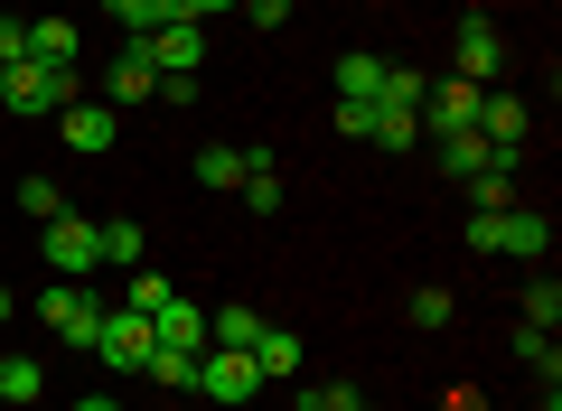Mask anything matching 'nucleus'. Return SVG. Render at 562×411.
Segmentation results:
<instances>
[{
    "mask_svg": "<svg viewBox=\"0 0 562 411\" xmlns=\"http://www.w3.org/2000/svg\"><path fill=\"white\" fill-rule=\"evenodd\" d=\"M0 103H10V113L20 122H57L66 103H76V66H0Z\"/></svg>",
    "mask_w": 562,
    "mask_h": 411,
    "instance_id": "obj_1",
    "label": "nucleus"
},
{
    "mask_svg": "<svg viewBox=\"0 0 562 411\" xmlns=\"http://www.w3.org/2000/svg\"><path fill=\"white\" fill-rule=\"evenodd\" d=\"M188 392H206V402L244 411V402L262 392V365H254V355H235V346H206V355H198V384H188Z\"/></svg>",
    "mask_w": 562,
    "mask_h": 411,
    "instance_id": "obj_2",
    "label": "nucleus"
},
{
    "mask_svg": "<svg viewBox=\"0 0 562 411\" xmlns=\"http://www.w3.org/2000/svg\"><path fill=\"white\" fill-rule=\"evenodd\" d=\"M38 235H47V272H57V281H85V272L103 262V243H94V216H76V206H66V216H47Z\"/></svg>",
    "mask_w": 562,
    "mask_h": 411,
    "instance_id": "obj_3",
    "label": "nucleus"
},
{
    "mask_svg": "<svg viewBox=\"0 0 562 411\" xmlns=\"http://www.w3.org/2000/svg\"><path fill=\"white\" fill-rule=\"evenodd\" d=\"M150 346H160V336H150V318H140V309H103V328H94V365L140 374V365H150Z\"/></svg>",
    "mask_w": 562,
    "mask_h": 411,
    "instance_id": "obj_4",
    "label": "nucleus"
},
{
    "mask_svg": "<svg viewBox=\"0 0 562 411\" xmlns=\"http://www.w3.org/2000/svg\"><path fill=\"white\" fill-rule=\"evenodd\" d=\"M38 318H47V328H57L66 346H76V355H94V328H103V299H85V281H57V290L38 299Z\"/></svg>",
    "mask_w": 562,
    "mask_h": 411,
    "instance_id": "obj_5",
    "label": "nucleus"
},
{
    "mask_svg": "<svg viewBox=\"0 0 562 411\" xmlns=\"http://www.w3.org/2000/svg\"><path fill=\"white\" fill-rule=\"evenodd\" d=\"M57 140H66V150H76V159H103V150H113V140H122V113H113V103H66V113H57Z\"/></svg>",
    "mask_w": 562,
    "mask_h": 411,
    "instance_id": "obj_6",
    "label": "nucleus"
},
{
    "mask_svg": "<svg viewBox=\"0 0 562 411\" xmlns=\"http://www.w3.org/2000/svg\"><path fill=\"white\" fill-rule=\"evenodd\" d=\"M479 103H487V84H431V94H422V140L431 132H479Z\"/></svg>",
    "mask_w": 562,
    "mask_h": 411,
    "instance_id": "obj_7",
    "label": "nucleus"
},
{
    "mask_svg": "<svg viewBox=\"0 0 562 411\" xmlns=\"http://www.w3.org/2000/svg\"><path fill=\"white\" fill-rule=\"evenodd\" d=\"M140 94H160V66H150V47L140 38H122V57H103V103H140Z\"/></svg>",
    "mask_w": 562,
    "mask_h": 411,
    "instance_id": "obj_8",
    "label": "nucleus"
},
{
    "mask_svg": "<svg viewBox=\"0 0 562 411\" xmlns=\"http://www.w3.org/2000/svg\"><path fill=\"white\" fill-rule=\"evenodd\" d=\"M497 253L543 272V253H553V216H543V206H506V216H497Z\"/></svg>",
    "mask_w": 562,
    "mask_h": 411,
    "instance_id": "obj_9",
    "label": "nucleus"
},
{
    "mask_svg": "<svg viewBox=\"0 0 562 411\" xmlns=\"http://www.w3.org/2000/svg\"><path fill=\"white\" fill-rule=\"evenodd\" d=\"M140 47H150V66H160V76H198V57H206V28H198V20H160Z\"/></svg>",
    "mask_w": 562,
    "mask_h": 411,
    "instance_id": "obj_10",
    "label": "nucleus"
},
{
    "mask_svg": "<svg viewBox=\"0 0 562 411\" xmlns=\"http://www.w3.org/2000/svg\"><path fill=\"white\" fill-rule=\"evenodd\" d=\"M525 132H535V113H525L516 94H487V103H479V140H487L497 159H525Z\"/></svg>",
    "mask_w": 562,
    "mask_h": 411,
    "instance_id": "obj_11",
    "label": "nucleus"
},
{
    "mask_svg": "<svg viewBox=\"0 0 562 411\" xmlns=\"http://www.w3.org/2000/svg\"><path fill=\"white\" fill-rule=\"evenodd\" d=\"M506 66V47H497V20H479V10H469L460 20V84H487Z\"/></svg>",
    "mask_w": 562,
    "mask_h": 411,
    "instance_id": "obj_12",
    "label": "nucleus"
},
{
    "mask_svg": "<svg viewBox=\"0 0 562 411\" xmlns=\"http://www.w3.org/2000/svg\"><path fill=\"white\" fill-rule=\"evenodd\" d=\"M150 336H160V346L206 355V309H198V299H160V309H150Z\"/></svg>",
    "mask_w": 562,
    "mask_h": 411,
    "instance_id": "obj_13",
    "label": "nucleus"
},
{
    "mask_svg": "<svg viewBox=\"0 0 562 411\" xmlns=\"http://www.w3.org/2000/svg\"><path fill=\"white\" fill-rule=\"evenodd\" d=\"M262 328H272V318H254L244 299H235V309H206V346H235V355H254V346H262Z\"/></svg>",
    "mask_w": 562,
    "mask_h": 411,
    "instance_id": "obj_14",
    "label": "nucleus"
},
{
    "mask_svg": "<svg viewBox=\"0 0 562 411\" xmlns=\"http://www.w3.org/2000/svg\"><path fill=\"white\" fill-rule=\"evenodd\" d=\"M76 57H85L76 20H29V66H76Z\"/></svg>",
    "mask_w": 562,
    "mask_h": 411,
    "instance_id": "obj_15",
    "label": "nucleus"
},
{
    "mask_svg": "<svg viewBox=\"0 0 562 411\" xmlns=\"http://www.w3.org/2000/svg\"><path fill=\"white\" fill-rule=\"evenodd\" d=\"M254 365H262V384H291V374L310 365V346L291 328H262V346H254Z\"/></svg>",
    "mask_w": 562,
    "mask_h": 411,
    "instance_id": "obj_16",
    "label": "nucleus"
},
{
    "mask_svg": "<svg viewBox=\"0 0 562 411\" xmlns=\"http://www.w3.org/2000/svg\"><path fill=\"white\" fill-rule=\"evenodd\" d=\"M94 243H103V262H113V272H140V262H150V235H140L132 216H113V225H94Z\"/></svg>",
    "mask_w": 562,
    "mask_h": 411,
    "instance_id": "obj_17",
    "label": "nucleus"
},
{
    "mask_svg": "<svg viewBox=\"0 0 562 411\" xmlns=\"http://www.w3.org/2000/svg\"><path fill=\"white\" fill-rule=\"evenodd\" d=\"M431 150H441V169H450V178H460V187H469V178H479V169H487V159H497V150H487V140H479V132H431Z\"/></svg>",
    "mask_w": 562,
    "mask_h": 411,
    "instance_id": "obj_18",
    "label": "nucleus"
},
{
    "mask_svg": "<svg viewBox=\"0 0 562 411\" xmlns=\"http://www.w3.org/2000/svg\"><path fill=\"white\" fill-rule=\"evenodd\" d=\"M497 206H516V159H487L469 178V216H497Z\"/></svg>",
    "mask_w": 562,
    "mask_h": 411,
    "instance_id": "obj_19",
    "label": "nucleus"
},
{
    "mask_svg": "<svg viewBox=\"0 0 562 411\" xmlns=\"http://www.w3.org/2000/svg\"><path fill=\"white\" fill-rule=\"evenodd\" d=\"M38 392H47L38 355H0V402H10V411H38Z\"/></svg>",
    "mask_w": 562,
    "mask_h": 411,
    "instance_id": "obj_20",
    "label": "nucleus"
},
{
    "mask_svg": "<svg viewBox=\"0 0 562 411\" xmlns=\"http://www.w3.org/2000/svg\"><path fill=\"white\" fill-rule=\"evenodd\" d=\"M338 103H384V57H338Z\"/></svg>",
    "mask_w": 562,
    "mask_h": 411,
    "instance_id": "obj_21",
    "label": "nucleus"
},
{
    "mask_svg": "<svg viewBox=\"0 0 562 411\" xmlns=\"http://www.w3.org/2000/svg\"><path fill=\"white\" fill-rule=\"evenodd\" d=\"M244 169H254V150H235V140H206V150H198L206 187H244Z\"/></svg>",
    "mask_w": 562,
    "mask_h": 411,
    "instance_id": "obj_22",
    "label": "nucleus"
},
{
    "mask_svg": "<svg viewBox=\"0 0 562 411\" xmlns=\"http://www.w3.org/2000/svg\"><path fill=\"white\" fill-rule=\"evenodd\" d=\"M160 299H179V281H169V272H150V262H140V272H122V309H140V318H150Z\"/></svg>",
    "mask_w": 562,
    "mask_h": 411,
    "instance_id": "obj_23",
    "label": "nucleus"
},
{
    "mask_svg": "<svg viewBox=\"0 0 562 411\" xmlns=\"http://www.w3.org/2000/svg\"><path fill=\"white\" fill-rule=\"evenodd\" d=\"M140 374H150L160 392H188V384H198V355H188V346H150V365H140Z\"/></svg>",
    "mask_w": 562,
    "mask_h": 411,
    "instance_id": "obj_24",
    "label": "nucleus"
},
{
    "mask_svg": "<svg viewBox=\"0 0 562 411\" xmlns=\"http://www.w3.org/2000/svg\"><path fill=\"white\" fill-rule=\"evenodd\" d=\"M375 150H422V113H394V103H375Z\"/></svg>",
    "mask_w": 562,
    "mask_h": 411,
    "instance_id": "obj_25",
    "label": "nucleus"
},
{
    "mask_svg": "<svg viewBox=\"0 0 562 411\" xmlns=\"http://www.w3.org/2000/svg\"><path fill=\"white\" fill-rule=\"evenodd\" d=\"M450 309H460V299H450L441 281H422V290L403 299V318H413V328H450Z\"/></svg>",
    "mask_w": 562,
    "mask_h": 411,
    "instance_id": "obj_26",
    "label": "nucleus"
},
{
    "mask_svg": "<svg viewBox=\"0 0 562 411\" xmlns=\"http://www.w3.org/2000/svg\"><path fill=\"white\" fill-rule=\"evenodd\" d=\"M553 318H562V281H525V328H543V336H553Z\"/></svg>",
    "mask_w": 562,
    "mask_h": 411,
    "instance_id": "obj_27",
    "label": "nucleus"
},
{
    "mask_svg": "<svg viewBox=\"0 0 562 411\" xmlns=\"http://www.w3.org/2000/svg\"><path fill=\"white\" fill-rule=\"evenodd\" d=\"M20 216H29V225L66 216V196H57V178H20Z\"/></svg>",
    "mask_w": 562,
    "mask_h": 411,
    "instance_id": "obj_28",
    "label": "nucleus"
},
{
    "mask_svg": "<svg viewBox=\"0 0 562 411\" xmlns=\"http://www.w3.org/2000/svg\"><path fill=\"white\" fill-rule=\"evenodd\" d=\"M516 355H525V365L543 374V384H553V374H562V355H553V336H543V328H516Z\"/></svg>",
    "mask_w": 562,
    "mask_h": 411,
    "instance_id": "obj_29",
    "label": "nucleus"
},
{
    "mask_svg": "<svg viewBox=\"0 0 562 411\" xmlns=\"http://www.w3.org/2000/svg\"><path fill=\"white\" fill-rule=\"evenodd\" d=\"M103 10H113V20H122V28H132V38H150V28H160V20H169L160 0H103Z\"/></svg>",
    "mask_w": 562,
    "mask_h": 411,
    "instance_id": "obj_30",
    "label": "nucleus"
},
{
    "mask_svg": "<svg viewBox=\"0 0 562 411\" xmlns=\"http://www.w3.org/2000/svg\"><path fill=\"white\" fill-rule=\"evenodd\" d=\"M29 57V20H0V66H20Z\"/></svg>",
    "mask_w": 562,
    "mask_h": 411,
    "instance_id": "obj_31",
    "label": "nucleus"
},
{
    "mask_svg": "<svg viewBox=\"0 0 562 411\" xmlns=\"http://www.w3.org/2000/svg\"><path fill=\"white\" fill-rule=\"evenodd\" d=\"M244 20H254V28H281V20H291V0H244Z\"/></svg>",
    "mask_w": 562,
    "mask_h": 411,
    "instance_id": "obj_32",
    "label": "nucleus"
},
{
    "mask_svg": "<svg viewBox=\"0 0 562 411\" xmlns=\"http://www.w3.org/2000/svg\"><path fill=\"white\" fill-rule=\"evenodd\" d=\"M76 411H122V402H113V392H85V402H76Z\"/></svg>",
    "mask_w": 562,
    "mask_h": 411,
    "instance_id": "obj_33",
    "label": "nucleus"
},
{
    "mask_svg": "<svg viewBox=\"0 0 562 411\" xmlns=\"http://www.w3.org/2000/svg\"><path fill=\"white\" fill-rule=\"evenodd\" d=\"M338 411H375V402H366V392H347V402H338Z\"/></svg>",
    "mask_w": 562,
    "mask_h": 411,
    "instance_id": "obj_34",
    "label": "nucleus"
},
{
    "mask_svg": "<svg viewBox=\"0 0 562 411\" xmlns=\"http://www.w3.org/2000/svg\"><path fill=\"white\" fill-rule=\"evenodd\" d=\"M0 318H10V290H0Z\"/></svg>",
    "mask_w": 562,
    "mask_h": 411,
    "instance_id": "obj_35",
    "label": "nucleus"
},
{
    "mask_svg": "<svg viewBox=\"0 0 562 411\" xmlns=\"http://www.w3.org/2000/svg\"><path fill=\"white\" fill-rule=\"evenodd\" d=\"M85 10H103V0H85Z\"/></svg>",
    "mask_w": 562,
    "mask_h": 411,
    "instance_id": "obj_36",
    "label": "nucleus"
},
{
    "mask_svg": "<svg viewBox=\"0 0 562 411\" xmlns=\"http://www.w3.org/2000/svg\"><path fill=\"white\" fill-rule=\"evenodd\" d=\"M0 411H10V402H0Z\"/></svg>",
    "mask_w": 562,
    "mask_h": 411,
    "instance_id": "obj_37",
    "label": "nucleus"
}]
</instances>
